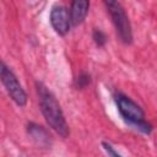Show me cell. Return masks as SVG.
I'll list each match as a JSON object with an SVG mask.
<instances>
[{
	"label": "cell",
	"instance_id": "cell-1",
	"mask_svg": "<svg viewBox=\"0 0 157 157\" xmlns=\"http://www.w3.org/2000/svg\"><path fill=\"white\" fill-rule=\"evenodd\" d=\"M36 87H37V94H38L40 112H42L45 121L61 137H67L70 135V129L66 123L65 115L63 113L61 105L58 102L56 97L42 82H37Z\"/></svg>",
	"mask_w": 157,
	"mask_h": 157
},
{
	"label": "cell",
	"instance_id": "cell-2",
	"mask_svg": "<svg viewBox=\"0 0 157 157\" xmlns=\"http://www.w3.org/2000/svg\"><path fill=\"white\" fill-rule=\"evenodd\" d=\"M114 101L120 117L126 124H129L142 134H151L152 125L146 121L145 112L136 102H134L130 97L125 96L121 92L114 93Z\"/></svg>",
	"mask_w": 157,
	"mask_h": 157
},
{
	"label": "cell",
	"instance_id": "cell-3",
	"mask_svg": "<svg viewBox=\"0 0 157 157\" xmlns=\"http://www.w3.org/2000/svg\"><path fill=\"white\" fill-rule=\"evenodd\" d=\"M104 5L112 18L117 36L119 37L120 42H123L124 44H131L132 43L131 25L123 5L118 1H104Z\"/></svg>",
	"mask_w": 157,
	"mask_h": 157
},
{
	"label": "cell",
	"instance_id": "cell-4",
	"mask_svg": "<svg viewBox=\"0 0 157 157\" xmlns=\"http://www.w3.org/2000/svg\"><path fill=\"white\" fill-rule=\"evenodd\" d=\"M0 77H1V82L5 86L9 96L11 97V99L20 107H25L27 103V94L25 92V90L22 88L21 83L18 82L16 75L12 72V70L5 64L1 63L0 66Z\"/></svg>",
	"mask_w": 157,
	"mask_h": 157
},
{
	"label": "cell",
	"instance_id": "cell-5",
	"mask_svg": "<svg viewBox=\"0 0 157 157\" xmlns=\"http://www.w3.org/2000/svg\"><path fill=\"white\" fill-rule=\"evenodd\" d=\"M49 21H50V25H52L53 29L59 36H65L71 28L70 12L63 5H54L52 7Z\"/></svg>",
	"mask_w": 157,
	"mask_h": 157
},
{
	"label": "cell",
	"instance_id": "cell-6",
	"mask_svg": "<svg viewBox=\"0 0 157 157\" xmlns=\"http://www.w3.org/2000/svg\"><path fill=\"white\" fill-rule=\"evenodd\" d=\"M88 9H90V1H86V0L72 1L70 5V10H69L71 26L76 27L78 25H81L88 13Z\"/></svg>",
	"mask_w": 157,
	"mask_h": 157
},
{
	"label": "cell",
	"instance_id": "cell-7",
	"mask_svg": "<svg viewBox=\"0 0 157 157\" xmlns=\"http://www.w3.org/2000/svg\"><path fill=\"white\" fill-rule=\"evenodd\" d=\"M27 131L28 135L32 137V140L43 148H49L52 145V139L49 132L40 125L36 124V123H29L27 125Z\"/></svg>",
	"mask_w": 157,
	"mask_h": 157
},
{
	"label": "cell",
	"instance_id": "cell-8",
	"mask_svg": "<svg viewBox=\"0 0 157 157\" xmlns=\"http://www.w3.org/2000/svg\"><path fill=\"white\" fill-rule=\"evenodd\" d=\"M92 38H93L94 43L97 44V47H103V45L105 44V42H107V37H105V34H104L101 29H97V28L93 31V33H92Z\"/></svg>",
	"mask_w": 157,
	"mask_h": 157
},
{
	"label": "cell",
	"instance_id": "cell-9",
	"mask_svg": "<svg viewBox=\"0 0 157 157\" xmlns=\"http://www.w3.org/2000/svg\"><path fill=\"white\" fill-rule=\"evenodd\" d=\"M90 81H91V77L88 74H81L76 80V86L78 88H85L90 83Z\"/></svg>",
	"mask_w": 157,
	"mask_h": 157
},
{
	"label": "cell",
	"instance_id": "cell-10",
	"mask_svg": "<svg viewBox=\"0 0 157 157\" xmlns=\"http://www.w3.org/2000/svg\"><path fill=\"white\" fill-rule=\"evenodd\" d=\"M102 147H103V150L107 152V155L109 156V157H121L115 150H114V147L109 144V142H105V141H103L102 142Z\"/></svg>",
	"mask_w": 157,
	"mask_h": 157
}]
</instances>
